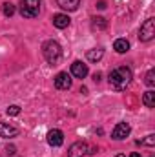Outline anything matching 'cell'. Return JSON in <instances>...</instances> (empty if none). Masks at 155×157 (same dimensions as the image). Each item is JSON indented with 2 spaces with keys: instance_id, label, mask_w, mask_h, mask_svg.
<instances>
[{
  "instance_id": "5",
  "label": "cell",
  "mask_w": 155,
  "mask_h": 157,
  "mask_svg": "<svg viewBox=\"0 0 155 157\" xmlns=\"http://www.w3.org/2000/svg\"><path fill=\"white\" fill-rule=\"evenodd\" d=\"M89 154V144L84 143V141H78V143H73L68 150V157H82Z\"/></svg>"
},
{
  "instance_id": "18",
  "label": "cell",
  "mask_w": 155,
  "mask_h": 157,
  "mask_svg": "<svg viewBox=\"0 0 155 157\" xmlns=\"http://www.w3.org/2000/svg\"><path fill=\"white\" fill-rule=\"evenodd\" d=\"M144 82H146V86H150V88H153V86H155V71H153V70H150V71L146 73Z\"/></svg>"
},
{
  "instance_id": "12",
  "label": "cell",
  "mask_w": 155,
  "mask_h": 157,
  "mask_svg": "<svg viewBox=\"0 0 155 157\" xmlns=\"http://www.w3.org/2000/svg\"><path fill=\"white\" fill-rule=\"evenodd\" d=\"M59 7H62L64 11H77L80 0H57Z\"/></svg>"
},
{
  "instance_id": "21",
  "label": "cell",
  "mask_w": 155,
  "mask_h": 157,
  "mask_svg": "<svg viewBox=\"0 0 155 157\" xmlns=\"http://www.w3.org/2000/svg\"><path fill=\"white\" fill-rule=\"evenodd\" d=\"M97 7H99V9H104V7H106V2H104V0H99V2H97Z\"/></svg>"
},
{
  "instance_id": "14",
  "label": "cell",
  "mask_w": 155,
  "mask_h": 157,
  "mask_svg": "<svg viewBox=\"0 0 155 157\" xmlns=\"http://www.w3.org/2000/svg\"><path fill=\"white\" fill-rule=\"evenodd\" d=\"M113 49H115L117 53H126L128 49H130V42L126 39H117L113 42Z\"/></svg>"
},
{
  "instance_id": "11",
  "label": "cell",
  "mask_w": 155,
  "mask_h": 157,
  "mask_svg": "<svg viewBox=\"0 0 155 157\" xmlns=\"http://www.w3.org/2000/svg\"><path fill=\"white\" fill-rule=\"evenodd\" d=\"M53 26L59 28V29L68 28V26H70V17L64 15V13H57V15H53Z\"/></svg>"
},
{
  "instance_id": "15",
  "label": "cell",
  "mask_w": 155,
  "mask_h": 157,
  "mask_svg": "<svg viewBox=\"0 0 155 157\" xmlns=\"http://www.w3.org/2000/svg\"><path fill=\"white\" fill-rule=\"evenodd\" d=\"M142 104L146 108H155V91L148 90L144 95H142Z\"/></svg>"
},
{
  "instance_id": "6",
  "label": "cell",
  "mask_w": 155,
  "mask_h": 157,
  "mask_svg": "<svg viewBox=\"0 0 155 157\" xmlns=\"http://www.w3.org/2000/svg\"><path fill=\"white\" fill-rule=\"evenodd\" d=\"M130 133H131V126H130L128 122H119L115 128H113V132H112V139L122 141V139H126Z\"/></svg>"
},
{
  "instance_id": "16",
  "label": "cell",
  "mask_w": 155,
  "mask_h": 157,
  "mask_svg": "<svg viewBox=\"0 0 155 157\" xmlns=\"http://www.w3.org/2000/svg\"><path fill=\"white\" fill-rule=\"evenodd\" d=\"M91 28H93V29H106V28H108V22H106L104 17H95V18L91 20Z\"/></svg>"
},
{
  "instance_id": "23",
  "label": "cell",
  "mask_w": 155,
  "mask_h": 157,
  "mask_svg": "<svg viewBox=\"0 0 155 157\" xmlns=\"http://www.w3.org/2000/svg\"><path fill=\"white\" fill-rule=\"evenodd\" d=\"M93 80L99 82V80H100V73H95V75H93Z\"/></svg>"
},
{
  "instance_id": "25",
  "label": "cell",
  "mask_w": 155,
  "mask_h": 157,
  "mask_svg": "<svg viewBox=\"0 0 155 157\" xmlns=\"http://www.w3.org/2000/svg\"><path fill=\"white\" fill-rule=\"evenodd\" d=\"M115 157H126V155H122V154H117V155Z\"/></svg>"
},
{
  "instance_id": "19",
  "label": "cell",
  "mask_w": 155,
  "mask_h": 157,
  "mask_svg": "<svg viewBox=\"0 0 155 157\" xmlns=\"http://www.w3.org/2000/svg\"><path fill=\"white\" fill-rule=\"evenodd\" d=\"M137 144H144V146H153V144H155V135H153V133L146 135V139H144V141H137Z\"/></svg>"
},
{
  "instance_id": "7",
  "label": "cell",
  "mask_w": 155,
  "mask_h": 157,
  "mask_svg": "<svg viewBox=\"0 0 155 157\" xmlns=\"http://www.w3.org/2000/svg\"><path fill=\"white\" fill-rule=\"evenodd\" d=\"M18 133H20V130H18L17 126L0 121V137H4V139H13V137H17Z\"/></svg>"
},
{
  "instance_id": "2",
  "label": "cell",
  "mask_w": 155,
  "mask_h": 157,
  "mask_svg": "<svg viewBox=\"0 0 155 157\" xmlns=\"http://www.w3.org/2000/svg\"><path fill=\"white\" fill-rule=\"evenodd\" d=\"M42 55L44 59L49 62V64H59L60 59H62V48L57 40H46L44 46H42Z\"/></svg>"
},
{
  "instance_id": "20",
  "label": "cell",
  "mask_w": 155,
  "mask_h": 157,
  "mask_svg": "<svg viewBox=\"0 0 155 157\" xmlns=\"http://www.w3.org/2000/svg\"><path fill=\"white\" fill-rule=\"evenodd\" d=\"M6 112H7V115H11V117H15V115H18V113H20V108H18L17 104H11V106H9V108H7Z\"/></svg>"
},
{
  "instance_id": "9",
  "label": "cell",
  "mask_w": 155,
  "mask_h": 157,
  "mask_svg": "<svg viewBox=\"0 0 155 157\" xmlns=\"http://www.w3.org/2000/svg\"><path fill=\"white\" fill-rule=\"evenodd\" d=\"M55 88L57 90H70L71 88V77L66 71L57 73V77H55Z\"/></svg>"
},
{
  "instance_id": "8",
  "label": "cell",
  "mask_w": 155,
  "mask_h": 157,
  "mask_svg": "<svg viewBox=\"0 0 155 157\" xmlns=\"http://www.w3.org/2000/svg\"><path fill=\"white\" fill-rule=\"evenodd\" d=\"M47 143H49V146H53V148H57V146H62V143H64V133L60 132V130H49L47 132Z\"/></svg>"
},
{
  "instance_id": "3",
  "label": "cell",
  "mask_w": 155,
  "mask_h": 157,
  "mask_svg": "<svg viewBox=\"0 0 155 157\" xmlns=\"http://www.w3.org/2000/svg\"><path fill=\"white\" fill-rule=\"evenodd\" d=\"M40 13V0H20V15L24 18H35Z\"/></svg>"
},
{
  "instance_id": "24",
  "label": "cell",
  "mask_w": 155,
  "mask_h": 157,
  "mask_svg": "<svg viewBox=\"0 0 155 157\" xmlns=\"http://www.w3.org/2000/svg\"><path fill=\"white\" fill-rule=\"evenodd\" d=\"M130 157H141V154H139V152H133V154H131Z\"/></svg>"
},
{
  "instance_id": "17",
  "label": "cell",
  "mask_w": 155,
  "mask_h": 157,
  "mask_svg": "<svg viewBox=\"0 0 155 157\" xmlns=\"http://www.w3.org/2000/svg\"><path fill=\"white\" fill-rule=\"evenodd\" d=\"M15 11H17V7H15L11 2H6V4L2 6V13H4L6 17H13V15H15Z\"/></svg>"
},
{
  "instance_id": "1",
  "label": "cell",
  "mask_w": 155,
  "mask_h": 157,
  "mask_svg": "<svg viewBox=\"0 0 155 157\" xmlns=\"http://www.w3.org/2000/svg\"><path fill=\"white\" fill-rule=\"evenodd\" d=\"M133 78V73L128 66H120V68H115L112 73H110V84L115 88V90H124Z\"/></svg>"
},
{
  "instance_id": "10",
  "label": "cell",
  "mask_w": 155,
  "mask_h": 157,
  "mask_svg": "<svg viewBox=\"0 0 155 157\" xmlns=\"http://www.w3.org/2000/svg\"><path fill=\"white\" fill-rule=\"evenodd\" d=\"M71 75L77 78H84L88 75V64H84V62H80V60H75L73 64H71Z\"/></svg>"
},
{
  "instance_id": "4",
  "label": "cell",
  "mask_w": 155,
  "mask_h": 157,
  "mask_svg": "<svg viewBox=\"0 0 155 157\" xmlns=\"http://www.w3.org/2000/svg\"><path fill=\"white\" fill-rule=\"evenodd\" d=\"M155 37V18H148L144 20V24L139 29V39L142 42H150Z\"/></svg>"
},
{
  "instance_id": "13",
  "label": "cell",
  "mask_w": 155,
  "mask_h": 157,
  "mask_svg": "<svg viewBox=\"0 0 155 157\" xmlns=\"http://www.w3.org/2000/svg\"><path fill=\"white\" fill-rule=\"evenodd\" d=\"M102 57H104V49L102 48H95V49H89L88 51V60L89 62H99Z\"/></svg>"
},
{
  "instance_id": "22",
  "label": "cell",
  "mask_w": 155,
  "mask_h": 157,
  "mask_svg": "<svg viewBox=\"0 0 155 157\" xmlns=\"http://www.w3.org/2000/svg\"><path fill=\"white\" fill-rule=\"evenodd\" d=\"M6 150H7V154H9V155H13V154H15V146H7Z\"/></svg>"
}]
</instances>
